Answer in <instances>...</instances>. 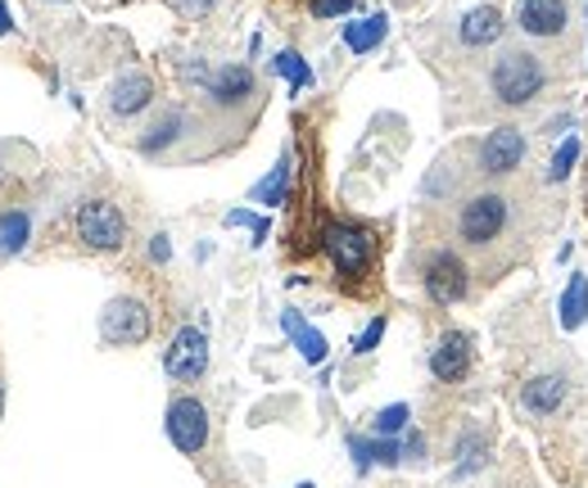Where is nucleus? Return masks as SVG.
<instances>
[{"instance_id":"f257e3e1","label":"nucleus","mask_w":588,"mask_h":488,"mask_svg":"<svg viewBox=\"0 0 588 488\" xmlns=\"http://www.w3.org/2000/svg\"><path fill=\"white\" fill-rule=\"evenodd\" d=\"M544 91H548V60L529 51V45H503L494 64H489V95L507 114L529 109Z\"/></svg>"},{"instance_id":"f03ea898","label":"nucleus","mask_w":588,"mask_h":488,"mask_svg":"<svg viewBox=\"0 0 588 488\" xmlns=\"http://www.w3.org/2000/svg\"><path fill=\"white\" fill-rule=\"evenodd\" d=\"M512 226V194L503 185H480L458 204V240L466 250H494Z\"/></svg>"},{"instance_id":"7ed1b4c3","label":"nucleus","mask_w":588,"mask_h":488,"mask_svg":"<svg viewBox=\"0 0 588 488\" xmlns=\"http://www.w3.org/2000/svg\"><path fill=\"white\" fill-rule=\"evenodd\" d=\"M525 155H529V140H525V131L521 127H494L480 145H475V172L489 181V185H498V181H507V177H516L521 172V163H525Z\"/></svg>"},{"instance_id":"20e7f679","label":"nucleus","mask_w":588,"mask_h":488,"mask_svg":"<svg viewBox=\"0 0 588 488\" xmlns=\"http://www.w3.org/2000/svg\"><path fill=\"white\" fill-rule=\"evenodd\" d=\"M73 226H77V240L95 254H118L127 244V218L109 200H82Z\"/></svg>"},{"instance_id":"39448f33","label":"nucleus","mask_w":588,"mask_h":488,"mask_svg":"<svg viewBox=\"0 0 588 488\" xmlns=\"http://www.w3.org/2000/svg\"><path fill=\"white\" fill-rule=\"evenodd\" d=\"M421 289H426V299L434 308H453L466 299V289H471V267L458 250H434L421 267Z\"/></svg>"},{"instance_id":"423d86ee","label":"nucleus","mask_w":588,"mask_h":488,"mask_svg":"<svg viewBox=\"0 0 588 488\" xmlns=\"http://www.w3.org/2000/svg\"><path fill=\"white\" fill-rule=\"evenodd\" d=\"M164 429L181 457H200L209 448V407L195 394H177L164 412Z\"/></svg>"},{"instance_id":"0eeeda50","label":"nucleus","mask_w":588,"mask_h":488,"mask_svg":"<svg viewBox=\"0 0 588 488\" xmlns=\"http://www.w3.org/2000/svg\"><path fill=\"white\" fill-rule=\"evenodd\" d=\"M150 308H145L140 299H132V295H118V299H109L105 304V312H101V339L105 344H114V349H136V344H145L150 339Z\"/></svg>"},{"instance_id":"6e6552de","label":"nucleus","mask_w":588,"mask_h":488,"mask_svg":"<svg viewBox=\"0 0 588 488\" xmlns=\"http://www.w3.org/2000/svg\"><path fill=\"white\" fill-rule=\"evenodd\" d=\"M322 250L335 263L339 276H363L371 267V235L354 222H326L322 226Z\"/></svg>"},{"instance_id":"1a4fd4ad","label":"nucleus","mask_w":588,"mask_h":488,"mask_svg":"<svg viewBox=\"0 0 588 488\" xmlns=\"http://www.w3.org/2000/svg\"><path fill=\"white\" fill-rule=\"evenodd\" d=\"M164 371H168V380H177V384L204 380V371H209V335H204L200 326H181V330L168 339V349H164Z\"/></svg>"},{"instance_id":"9d476101","label":"nucleus","mask_w":588,"mask_h":488,"mask_svg":"<svg viewBox=\"0 0 588 488\" xmlns=\"http://www.w3.org/2000/svg\"><path fill=\"white\" fill-rule=\"evenodd\" d=\"M475 367V344H471V335L466 330H444L434 339V349H430V375L439 384H458L466 380Z\"/></svg>"},{"instance_id":"9b49d317","label":"nucleus","mask_w":588,"mask_h":488,"mask_svg":"<svg viewBox=\"0 0 588 488\" xmlns=\"http://www.w3.org/2000/svg\"><path fill=\"white\" fill-rule=\"evenodd\" d=\"M570 399V375L566 371H538L521 384V412L534 416V421H548L566 407Z\"/></svg>"},{"instance_id":"f8f14e48","label":"nucleus","mask_w":588,"mask_h":488,"mask_svg":"<svg viewBox=\"0 0 588 488\" xmlns=\"http://www.w3.org/2000/svg\"><path fill=\"white\" fill-rule=\"evenodd\" d=\"M516 28L529 41H553L570 28V0H521L516 6Z\"/></svg>"},{"instance_id":"ddd939ff","label":"nucleus","mask_w":588,"mask_h":488,"mask_svg":"<svg viewBox=\"0 0 588 488\" xmlns=\"http://www.w3.org/2000/svg\"><path fill=\"white\" fill-rule=\"evenodd\" d=\"M155 105V82L150 73H140V68H127L114 86H109V114L114 118H136Z\"/></svg>"},{"instance_id":"4468645a","label":"nucleus","mask_w":588,"mask_h":488,"mask_svg":"<svg viewBox=\"0 0 588 488\" xmlns=\"http://www.w3.org/2000/svg\"><path fill=\"white\" fill-rule=\"evenodd\" d=\"M507 32V19L498 6H471L458 23V41L466 45V51H489V45H498Z\"/></svg>"},{"instance_id":"2eb2a0df","label":"nucleus","mask_w":588,"mask_h":488,"mask_svg":"<svg viewBox=\"0 0 588 488\" xmlns=\"http://www.w3.org/2000/svg\"><path fill=\"white\" fill-rule=\"evenodd\" d=\"M489 462H494V438H489L484 425H462V434L453 438V475H480Z\"/></svg>"},{"instance_id":"dca6fc26","label":"nucleus","mask_w":588,"mask_h":488,"mask_svg":"<svg viewBox=\"0 0 588 488\" xmlns=\"http://www.w3.org/2000/svg\"><path fill=\"white\" fill-rule=\"evenodd\" d=\"M204 95H209L213 105H222V109H235L240 100H250V95H254V68L250 64H227V68H218L209 77Z\"/></svg>"},{"instance_id":"f3484780","label":"nucleus","mask_w":588,"mask_h":488,"mask_svg":"<svg viewBox=\"0 0 588 488\" xmlns=\"http://www.w3.org/2000/svg\"><path fill=\"white\" fill-rule=\"evenodd\" d=\"M281 326H285V335L294 339V349H300V358H304L308 367H322V362H326V335H322V330H313L294 308L281 312Z\"/></svg>"},{"instance_id":"a211bd4d","label":"nucleus","mask_w":588,"mask_h":488,"mask_svg":"<svg viewBox=\"0 0 588 488\" xmlns=\"http://www.w3.org/2000/svg\"><path fill=\"white\" fill-rule=\"evenodd\" d=\"M181 127H186V114H181V109H164L150 127L140 131V140H136V145H140V155H164L168 145L181 136Z\"/></svg>"},{"instance_id":"6ab92c4d","label":"nucleus","mask_w":588,"mask_h":488,"mask_svg":"<svg viewBox=\"0 0 588 488\" xmlns=\"http://www.w3.org/2000/svg\"><path fill=\"white\" fill-rule=\"evenodd\" d=\"M561 312V330H579L584 321H588V276L584 272H570V280H566V289H561V304H557Z\"/></svg>"},{"instance_id":"aec40b11","label":"nucleus","mask_w":588,"mask_h":488,"mask_svg":"<svg viewBox=\"0 0 588 488\" xmlns=\"http://www.w3.org/2000/svg\"><path fill=\"white\" fill-rule=\"evenodd\" d=\"M32 240V218L23 209H6L0 213V258H19Z\"/></svg>"},{"instance_id":"412c9836","label":"nucleus","mask_w":588,"mask_h":488,"mask_svg":"<svg viewBox=\"0 0 588 488\" xmlns=\"http://www.w3.org/2000/svg\"><path fill=\"white\" fill-rule=\"evenodd\" d=\"M385 32H389V19L371 14V19H358V23H345V45H349L354 55H367V51H376V45L385 41Z\"/></svg>"},{"instance_id":"4be33fe9","label":"nucleus","mask_w":588,"mask_h":488,"mask_svg":"<svg viewBox=\"0 0 588 488\" xmlns=\"http://www.w3.org/2000/svg\"><path fill=\"white\" fill-rule=\"evenodd\" d=\"M408 421H412V407H408V403H389V407L376 412L371 434H376V438H399V434H408Z\"/></svg>"},{"instance_id":"5701e85b","label":"nucleus","mask_w":588,"mask_h":488,"mask_svg":"<svg viewBox=\"0 0 588 488\" xmlns=\"http://www.w3.org/2000/svg\"><path fill=\"white\" fill-rule=\"evenodd\" d=\"M285 185H290V155H285V159H281V163L254 185V204H267V209L281 204V200H285Z\"/></svg>"},{"instance_id":"b1692460","label":"nucleus","mask_w":588,"mask_h":488,"mask_svg":"<svg viewBox=\"0 0 588 488\" xmlns=\"http://www.w3.org/2000/svg\"><path fill=\"white\" fill-rule=\"evenodd\" d=\"M579 150H584V145H579V136H566L561 145H557V155H553V163H548V181L557 185V181H566L570 172H575V163H579Z\"/></svg>"},{"instance_id":"393cba45","label":"nucleus","mask_w":588,"mask_h":488,"mask_svg":"<svg viewBox=\"0 0 588 488\" xmlns=\"http://www.w3.org/2000/svg\"><path fill=\"white\" fill-rule=\"evenodd\" d=\"M272 68L294 86V91H304V86H313V68L300 60V55H294V51H281L276 60H272Z\"/></svg>"},{"instance_id":"a878e982","label":"nucleus","mask_w":588,"mask_h":488,"mask_svg":"<svg viewBox=\"0 0 588 488\" xmlns=\"http://www.w3.org/2000/svg\"><path fill=\"white\" fill-rule=\"evenodd\" d=\"M380 339H385V317H371V321L363 326V335L354 339V353H358V358L376 353V349H380Z\"/></svg>"},{"instance_id":"bb28decb","label":"nucleus","mask_w":588,"mask_h":488,"mask_svg":"<svg viewBox=\"0 0 588 488\" xmlns=\"http://www.w3.org/2000/svg\"><path fill=\"white\" fill-rule=\"evenodd\" d=\"M371 457H376V466H399L403 462V444H399V438H376L371 434Z\"/></svg>"},{"instance_id":"cd10ccee","label":"nucleus","mask_w":588,"mask_h":488,"mask_svg":"<svg viewBox=\"0 0 588 488\" xmlns=\"http://www.w3.org/2000/svg\"><path fill=\"white\" fill-rule=\"evenodd\" d=\"M168 6H172L181 19L200 23V19H209V14H213V6H218V0H168Z\"/></svg>"},{"instance_id":"c85d7f7f","label":"nucleus","mask_w":588,"mask_h":488,"mask_svg":"<svg viewBox=\"0 0 588 488\" xmlns=\"http://www.w3.org/2000/svg\"><path fill=\"white\" fill-rule=\"evenodd\" d=\"M227 226H250L259 240H267V218H254V213H244V209L227 213Z\"/></svg>"},{"instance_id":"c756f323","label":"nucleus","mask_w":588,"mask_h":488,"mask_svg":"<svg viewBox=\"0 0 588 488\" xmlns=\"http://www.w3.org/2000/svg\"><path fill=\"white\" fill-rule=\"evenodd\" d=\"M349 453H354L358 470H371V466H376V457H371V438H363V434H349Z\"/></svg>"},{"instance_id":"7c9ffc66","label":"nucleus","mask_w":588,"mask_h":488,"mask_svg":"<svg viewBox=\"0 0 588 488\" xmlns=\"http://www.w3.org/2000/svg\"><path fill=\"white\" fill-rule=\"evenodd\" d=\"M358 0H313V14L317 19H335V14H349Z\"/></svg>"},{"instance_id":"2f4dec72","label":"nucleus","mask_w":588,"mask_h":488,"mask_svg":"<svg viewBox=\"0 0 588 488\" xmlns=\"http://www.w3.org/2000/svg\"><path fill=\"white\" fill-rule=\"evenodd\" d=\"M403 462H426V434L421 429L403 434Z\"/></svg>"},{"instance_id":"473e14b6","label":"nucleus","mask_w":588,"mask_h":488,"mask_svg":"<svg viewBox=\"0 0 588 488\" xmlns=\"http://www.w3.org/2000/svg\"><path fill=\"white\" fill-rule=\"evenodd\" d=\"M150 258H155V263H168V258H172V244H168V235H164V231H159V235H150Z\"/></svg>"},{"instance_id":"72a5a7b5","label":"nucleus","mask_w":588,"mask_h":488,"mask_svg":"<svg viewBox=\"0 0 588 488\" xmlns=\"http://www.w3.org/2000/svg\"><path fill=\"white\" fill-rule=\"evenodd\" d=\"M14 28V19H10V10H6V0H0V36H6Z\"/></svg>"},{"instance_id":"f704fd0d","label":"nucleus","mask_w":588,"mask_h":488,"mask_svg":"<svg viewBox=\"0 0 588 488\" xmlns=\"http://www.w3.org/2000/svg\"><path fill=\"white\" fill-rule=\"evenodd\" d=\"M548 131H553V136H561V131H570V118H566V114H561V118H553V123H548Z\"/></svg>"},{"instance_id":"c9c22d12","label":"nucleus","mask_w":588,"mask_h":488,"mask_svg":"<svg viewBox=\"0 0 588 488\" xmlns=\"http://www.w3.org/2000/svg\"><path fill=\"white\" fill-rule=\"evenodd\" d=\"M0 412H6V380H0Z\"/></svg>"},{"instance_id":"e433bc0d","label":"nucleus","mask_w":588,"mask_h":488,"mask_svg":"<svg viewBox=\"0 0 588 488\" xmlns=\"http://www.w3.org/2000/svg\"><path fill=\"white\" fill-rule=\"evenodd\" d=\"M294 488H313V484H294Z\"/></svg>"},{"instance_id":"4c0bfd02","label":"nucleus","mask_w":588,"mask_h":488,"mask_svg":"<svg viewBox=\"0 0 588 488\" xmlns=\"http://www.w3.org/2000/svg\"><path fill=\"white\" fill-rule=\"evenodd\" d=\"M584 23H588V6H584Z\"/></svg>"},{"instance_id":"58836bf2","label":"nucleus","mask_w":588,"mask_h":488,"mask_svg":"<svg viewBox=\"0 0 588 488\" xmlns=\"http://www.w3.org/2000/svg\"><path fill=\"white\" fill-rule=\"evenodd\" d=\"M51 6H64V0H51Z\"/></svg>"}]
</instances>
